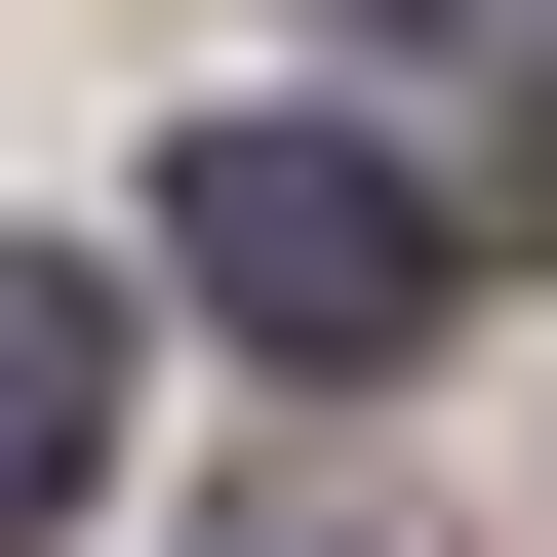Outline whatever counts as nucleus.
I'll return each mask as SVG.
<instances>
[{"mask_svg":"<svg viewBox=\"0 0 557 557\" xmlns=\"http://www.w3.org/2000/svg\"><path fill=\"white\" fill-rule=\"evenodd\" d=\"M160 239H199V319H239V359L278 398H398V359H438V160H359V120H199V160H160Z\"/></svg>","mask_w":557,"mask_h":557,"instance_id":"nucleus-1","label":"nucleus"},{"mask_svg":"<svg viewBox=\"0 0 557 557\" xmlns=\"http://www.w3.org/2000/svg\"><path fill=\"white\" fill-rule=\"evenodd\" d=\"M81 478H120V278H40V239H0V557L81 518Z\"/></svg>","mask_w":557,"mask_h":557,"instance_id":"nucleus-2","label":"nucleus"},{"mask_svg":"<svg viewBox=\"0 0 557 557\" xmlns=\"http://www.w3.org/2000/svg\"><path fill=\"white\" fill-rule=\"evenodd\" d=\"M478 160H518V199H557V40H518V81H478Z\"/></svg>","mask_w":557,"mask_h":557,"instance_id":"nucleus-3","label":"nucleus"}]
</instances>
